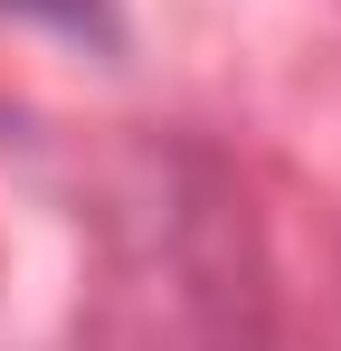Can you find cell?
I'll return each mask as SVG.
<instances>
[{"label":"cell","instance_id":"6da1fadb","mask_svg":"<svg viewBox=\"0 0 341 351\" xmlns=\"http://www.w3.org/2000/svg\"><path fill=\"white\" fill-rule=\"evenodd\" d=\"M0 19H38V29H66V38L114 48V10L105 0H0Z\"/></svg>","mask_w":341,"mask_h":351}]
</instances>
